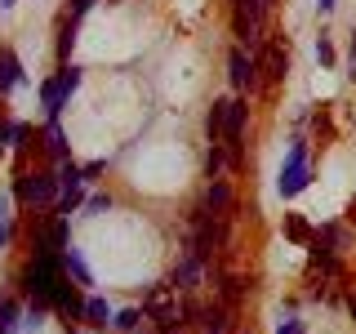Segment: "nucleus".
Returning a JSON list of instances; mask_svg holds the SVG:
<instances>
[{
	"instance_id": "4468645a",
	"label": "nucleus",
	"mask_w": 356,
	"mask_h": 334,
	"mask_svg": "<svg viewBox=\"0 0 356 334\" xmlns=\"http://www.w3.org/2000/svg\"><path fill=\"white\" fill-rule=\"evenodd\" d=\"M54 81H58V94H63V103H72V94H76V89H81V81H85V72H81L76 63H63Z\"/></svg>"
},
{
	"instance_id": "2f4dec72",
	"label": "nucleus",
	"mask_w": 356,
	"mask_h": 334,
	"mask_svg": "<svg viewBox=\"0 0 356 334\" xmlns=\"http://www.w3.org/2000/svg\"><path fill=\"white\" fill-rule=\"evenodd\" d=\"M272 5H276V0H259V9H263V14H272Z\"/></svg>"
},
{
	"instance_id": "473e14b6",
	"label": "nucleus",
	"mask_w": 356,
	"mask_h": 334,
	"mask_svg": "<svg viewBox=\"0 0 356 334\" xmlns=\"http://www.w3.org/2000/svg\"><path fill=\"white\" fill-rule=\"evenodd\" d=\"M348 308H352V317H356V294H348Z\"/></svg>"
},
{
	"instance_id": "f3484780",
	"label": "nucleus",
	"mask_w": 356,
	"mask_h": 334,
	"mask_svg": "<svg viewBox=\"0 0 356 334\" xmlns=\"http://www.w3.org/2000/svg\"><path fill=\"white\" fill-rule=\"evenodd\" d=\"M22 330V308L14 299H0V334H18Z\"/></svg>"
},
{
	"instance_id": "a211bd4d",
	"label": "nucleus",
	"mask_w": 356,
	"mask_h": 334,
	"mask_svg": "<svg viewBox=\"0 0 356 334\" xmlns=\"http://www.w3.org/2000/svg\"><path fill=\"white\" fill-rule=\"evenodd\" d=\"M281 232H285V237L294 241V245H307V241H312V228H307V218H303V214H285Z\"/></svg>"
},
{
	"instance_id": "cd10ccee",
	"label": "nucleus",
	"mask_w": 356,
	"mask_h": 334,
	"mask_svg": "<svg viewBox=\"0 0 356 334\" xmlns=\"http://www.w3.org/2000/svg\"><path fill=\"white\" fill-rule=\"evenodd\" d=\"M9 237H14V223L5 218V223H0V250H5V245H9Z\"/></svg>"
},
{
	"instance_id": "6e6552de",
	"label": "nucleus",
	"mask_w": 356,
	"mask_h": 334,
	"mask_svg": "<svg viewBox=\"0 0 356 334\" xmlns=\"http://www.w3.org/2000/svg\"><path fill=\"white\" fill-rule=\"evenodd\" d=\"M352 245L348 237V228H339V223H325L321 232H312V241H307V250L312 254H343Z\"/></svg>"
},
{
	"instance_id": "a878e982",
	"label": "nucleus",
	"mask_w": 356,
	"mask_h": 334,
	"mask_svg": "<svg viewBox=\"0 0 356 334\" xmlns=\"http://www.w3.org/2000/svg\"><path fill=\"white\" fill-rule=\"evenodd\" d=\"M107 170V156H103V161H89V165H81V174H85V183H94V178L98 174H103Z\"/></svg>"
},
{
	"instance_id": "2eb2a0df",
	"label": "nucleus",
	"mask_w": 356,
	"mask_h": 334,
	"mask_svg": "<svg viewBox=\"0 0 356 334\" xmlns=\"http://www.w3.org/2000/svg\"><path fill=\"white\" fill-rule=\"evenodd\" d=\"M44 152H49L54 161H67V156H72V148H67V134H63L58 120H49V125H44Z\"/></svg>"
},
{
	"instance_id": "9d476101",
	"label": "nucleus",
	"mask_w": 356,
	"mask_h": 334,
	"mask_svg": "<svg viewBox=\"0 0 356 334\" xmlns=\"http://www.w3.org/2000/svg\"><path fill=\"white\" fill-rule=\"evenodd\" d=\"M245 294H250V276H241V272H222L218 276V303L236 308Z\"/></svg>"
},
{
	"instance_id": "5701e85b",
	"label": "nucleus",
	"mask_w": 356,
	"mask_h": 334,
	"mask_svg": "<svg viewBox=\"0 0 356 334\" xmlns=\"http://www.w3.org/2000/svg\"><path fill=\"white\" fill-rule=\"evenodd\" d=\"M316 63H321V67H334V63H339V54H334L330 36H316Z\"/></svg>"
},
{
	"instance_id": "20e7f679",
	"label": "nucleus",
	"mask_w": 356,
	"mask_h": 334,
	"mask_svg": "<svg viewBox=\"0 0 356 334\" xmlns=\"http://www.w3.org/2000/svg\"><path fill=\"white\" fill-rule=\"evenodd\" d=\"M254 58H259V85L263 89H276L289 76V45L285 40H267V45H259L254 49Z\"/></svg>"
},
{
	"instance_id": "9b49d317",
	"label": "nucleus",
	"mask_w": 356,
	"mask_h": 334,
	"mask_svg": "<svg viewBox=\"0 0 356 334\" xmlns=\"http://www.w3.org/2000/svg\"><path fill=\"white\" fill-rule=\"evenodd\" d=\"M205 209H214V214H227L236 200H232V183L227 178H209V187H205V200H200Z\"/></svg>"
},
{
	"instance_id": "0eeeda50",
	"label": "nucleus",
	"mask_w": 356,
	"mask_h": 334,
	"mask_svg": "<svg viewBox=\"0 0 356 334\" xmlns=\"http://www.w3.org/2000/svg\"><path fill=\"white\" fill-rule=\"evenodd\" d=\"M205 267H209V263H200L196 254H183V259L174 263V272H170L174 294H192V289L200 285V276H205Z\"/></svg>"
},
{
	"instance_id": "393cba45",
	"label": "nucleus",
	"mask_w": 356,
	"mask_h": 334,
	"mask_svg": "<svg viewBox=\"0 0 356 334\" xmlns=\"http://www.w3.org/2000/svg\"><path fill=\"white\" fill-rule=\"evenodd\" d=\"M276 334H307V326H303L298 317H285L281 326H276Z\"/></svg>"
},
{
	"instance_id": "412c9836",
	"label": "nucleus",
	"mask_w": 356,
	"mask_h": 334,
	"mask_svg": "<svg viewBox=\"0 0 356 334\" xmlns=\"http://www.w3.org/2000/svg\"><path fill=\"white\" fill-rule=\"evenodd\" d=\"M72 45H76V18H67L58 27V63H72Z\"/></svg>"
},
{
	"instance_id": "b1692460",
	"label": "nucleus",
	"mask_w": 356,
	"mask_h": 334,
	"mask_svg": "<svg viewBox=\"0 0 356 334\" xmlns=\"http://www.w3.org/2000/svg\"><path fill=\"white\" fill-rule=\"evenodd\" d=\"M14 129H18V120H5V116H0V156H5L9 143H14Z\"/></svg>"
},
{
	"instance_id": "4be33fe9",
	"label": "nucleus",
	"mask_w": 356,
	"mask_h": 334,
	"mask_svg": "<svg viewBox=\"0 0 356 334\" xmlns=\"http://www.w3.org/2000/svg\"><path fill=\"white\" fill-rule=\"evenodd\" d=\"M81 209H85V218H98V214H107V209H111V196H103V192H98V196H89Z\"/></svg>"
},
{
	"instance_id": "c85d7f7f",
	"label": "nucleus",
	"mask_w": 356,
	"mask_h": 334,
	"mask_svg": "<svg viewBox=\"0 0 356 334\" xmlns=\"http://www.w3.org/2000/svg\"><path fill=\"white\" fill-rule=\"evenodd\" d=\"M334 5H339V0H316V9H321V14H334Z\"/></svg>"
},
{
	"instance_id": "7c9ffc66",
	"label": "nucleus",
	"mask_w": 356,
	"mask_h": 334,
	"mask_svg": "<svg viewBox=\"0 0 356 334\" xmlns=\"http://www.w3.org/2000/svg\"><path fill=\"white\" fill-rule=\"evenodd\" d=\"M348 76L356 81V31H352V72H348Z\"/></svg>"
},
{
	"instance_id": "ddd939ff",
	"label": "nucleus",
	"mask_w": 356,
	"mask_h": 334,
	"mask_svg": "<svg viewBox=\"0 0 356 334\" xmlns=\"http://www.w3.org/2000/svg\"><path fill=\"white\" fill-rule=\"evenodd\" d=\"M111 317H116V312H111L107 299H98V294H89V299H85V321H89L94 330H107V326H111Z\"/></svg>"
},
{
	"instance_id": "c756f323",
	"label": "nucleus",
	"mask_w": 356,
	"mask_h": 334,
	"mask_svg": "<svg viewBox=\"0 0 356 334\" xmlns=\"http://www.w3.org/2000/svg\"><path fill=\"white\" fill-rule=\"evenodd\" d=\"M9 200H14V196H0V223L9 218Z\"/></svg>"
},
{
	"instance_id": "dca6fc26",
	"label": "nucleus",
	"mask_w": 356,
	"mask_h": 334,
	"mask_svg": "<svg viewBox=\"0 0 356 334\" xmlns=\"http://www.w3.org/2000/svg\"><path fill=\"white\" fill-rule=\"evenodd\" d=\"M222 120H227V98H214V107L205 111V134H209V143H222Z\"/></svg>"
},
{
	"instance_id": "6ab92c4d",
	"label": "nucleus",
	"mask_w": 356,
	"mask_h": 334,
	"mask_svg": "<svg viewBox=\"0 0 356 334\" xmlns=\"http://www.w3.org/2000/svg\"><path fill=\"white\" fill-rule=\"evenodd\" d=\"M143 321H147V312H143V308H125V312H116V317H111V330L134 334V330L143 326Z\"/></svg>"
},
{
	"instance_id": "7ed1b4c3",
	"label": "nucleus",
	"mask_w": 356,
	"mask_h": 334,
	"mask_svg": "<svg viewBox=\"0 0 356 334\" xmlns=\"http://www.w3.org/2000/svg\"><path fill=\"white\" fill-rule=\"evenodd\" d=\"M63 192V183H58V170H18L14 178V200L18 205H27V209H36V205H54Z\"/></svg>"
},
{
	"instance_id": "f03ea898",
	"label": "nucleus",
	"mask_w": 356,
	"mask_h": 334,
	"mask_svg": "<svg viewBox=\"0 0 356 334\" xmlns=\"http://www.w3.org/2000/svg\"><path fill=\"white\" fill-rule=\"evenodd\" d=\"M307 187H312V156H307V143H303V138H289L281 178H276V192H281L285 200H294L298 192H307Z\"/></svg>"
},
{
	"instance_id": "423d86ee",
	"label": "nucleus",
	"mask_w": 356,
	"mask_h": 334,
	"mask_svg": "<svg viewBox=\"0 0 356 334\" xmlns=\"http://www.w3.org/2000/svg\"><path fill=\"white\" fill-rule=\"evenodd\" d=\"M227 76H232V85H236V89H254V85H259V58L245 54L241 45H236V49L227 54Z\"/></svg>"
},
{
	"instance_id": "1a4fd4ad",
	"label": "nucleus",
	"mask_w": 356,
	"mask_h": 334,
	"mask_svg": "<svg viewBox=\"0 0 356 334\" xmlns=\"http://www.w3.org/2000/svg\"><path fill=\"white\" fill-rule=\"evenodd\" d=\"M18 85H27V72H22V63H18L14 45H0V98L14 94Z\"/></svg>"
},
{
	"instance_id": "72a5a7b5",
	"label": "nucleus",
	"mask_w": 356,
	"mask_h": 334,
	"mask_svg": "<svg viewBox=\"0 0 356 334\" xmlns=\"http://www.w3.org/2000/svg\"><path fill=\"white\" fill-rule=\"evenodd\" d=\"M18 5V0H0V9H14Z\"/></svg>"
},
{
	"instance_id": "aec40b11",
	"label": "nucleus",
	"mask_w": 356,
	"mask_h": 334,
	"mask_svg": "<svg viewBox=\"0 0 356 334\" xmlns=\"http://www.w3.org/2000/svg\"><path fill=\"white\" fill-rule=\"evenodd\" d=\"M222 170H227V148H222V143H209V152H205V178H222Z\"/></svg>"
},
{
	"instance_id": "39448f33",
	"label": "nucleus",
	"mask_w": 356,
	"mask_h": 334,
	"mask_svg": "<svg viewBox=\"0 0 356 334\" xmlns=\"http://www.w3.org/2000/svg\"><path fill=\"white\" fill-rule=\"evenodd\" d=\"M49 308H58V312H67L72 321H81V317H85V294H81V285H76L72 276H63V281L54 285V294H49Z\"/></svg>"
},
{
	"instance_id": "bb28decb",
	"label": "nucleus",
	"mask_w": 356,
	"mask_h": 334,
	"mask_svg": "<svg viewBox=\"0 0 356 334\" xmlns=\"http://www.w3.org/2000/svg\"><path fill=\"white\" fill-rule=\"evenodd\" d=\"M94 5H98V0H72V14H67V18H76V22H81V18H85Z\"/></svg>"
},
{
	"instance_id": "f257e3e1",
	"label": "nucleus",
	"mask_w": 356,
	"mask_h": 334,
	"mask_svg": "<svg viewBox=\"0 0 356 334\" xmlns=\"http://www.w3.org/2000/svg\"><path fill=\"white\" fill-rule=\"evenodd\" d=\"M63 250L58 254H31L27 267H22V294L31 299V303H49L54 285L63 281Z\"/></svg>"
},
{
	"instance_id": "f8f14e48",
	"label": "nucleus",
	"mask_w": 356,
	"mask_h": 334,
	"mask_svg": "<svg viewBox=\"0 0 356 334\" xmlns=\"http://www.w3.org/2000/svg\"><path fill=\"white\" fill-rule=\"evenodd\" d=\"M63 272L67 276H72V281L76 285H94V272H89V263H85V254L81 250H76V245H67V250H63Z\"/></svg>"
}]
</instances>
